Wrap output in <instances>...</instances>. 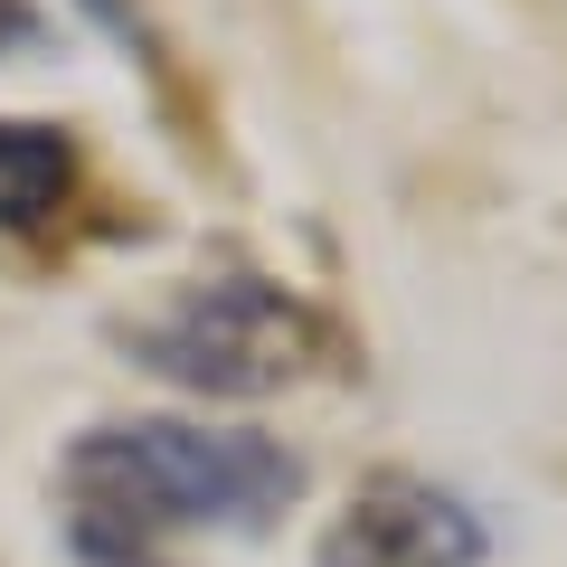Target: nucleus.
Segmentation results:
<instances>
[{"label":"nucleus","instance_id":"obj_1","mask_svg":"<svg viewBox=\"0 0 567 567\" xmlns=\"http://www.w3.org/2000/svg\"><path fill=\"white\" fill-rule=\"evenodd\" d=\"M303 492V464L275 435H227V425L133 416L95 425L66 445V502L76 520L162 539V529H265Z\"/></svg>","mask_w":567,"mask_h":567},{"label":"nucleus","instance_id":"obj_2","mask_svg":"<svg viewBox=\"0 0 567 567\" xmlns=\"http://www.w3.org/2000/svg\"><path fill=\"white\" fill-rule=\"evenodd\" d=\"M114 341L189 398H275L331 360V322L265 275H199L162 312L114 322Z\"/></svg>","mask_w":567,"mask_h":567},{"label":"nucleus","instance_id":"obj_3","mask_svg":"<svg viewBox=\"0 0 567 567\" xmlns=\"http://www.w3.org/2000/svg\"><path fill=\"white\" fill-rule=\"evenodd\" d=\"M473 558H483V520L425 473H369L312 548V567H473Z\"/></svg>","mask_w":567,"mask_h":567},{"label":"nucleus","instance_id":"obj_4","mask_svg":"<svg viewBox=\"0 0 567 567\" xmlns=\"http://www.w3.org/2000/svg\"><path fill=\"white\" fill-rule=\"evenodd\" d=\"M76 189V142L58 123H0V227H48Z\"/></svg>","mask_w":567,"mask_h":567},{"label":"nucleus","instance_id":"obj_5","mask_svg":"<svg viewBox=\"0 0 567 567\" xmlns=\"http://www.w3.org/2000/svg\"><path fill=\"white\" fill-rule=\"evenodd\" d=\"M76 558L85 567H171L152 539H123V529H95V520H76Z\"/></svg>","mask_w":567,"mask_h":567}]
</instances>
